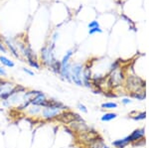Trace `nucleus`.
I'll return each mask as SVG.
<instances>
[{
	"label": "nucleus",
	"mask_w": 149,
	"mask_h": 148,
	"mask_svg": "<svg viewBox=\"0 0 149 148\" xmlns=\"http://www.w3.org/2000/svg\"><path fill=\"white\" fill-rule=\"evenodd\" d=\"M78 108L80 109L81 111H83V113H88V109H86V106H85V104H78Z\"/></svg>",
	"instance_id": "obj_19"
},
{
	"label": "nucleus",
	"mask_w": 149,
	"mask_h": 148,
	"mask_svg": "<svg viewBox=\"0 0 149 148\" xmlns=\"http://www.w3.org/2000/svg\"><path fill=\"white\" fill-rule=\"evenodd\" d=\"M4 42H5L6 47L8 48V50L10 51V53L13 55L15 58L19 59L20 58V54L18 53V47L17 45H15L11 40H9L8 38H4Z\"/></svg>",
	"instance_id": "obj_7"
},
{
	"label": "nucleus",
	"mask_w": 149,
	"mask_h": 148,
	"mask_svg": "<svg viewBox=\"0 0 149 148\" xmlns=\"http://www.w3.org/2000/svg\"><path fill=\"white\" fill-rule=\"evenodd\" d=\"M7 77V72L5 69L3 68L2 66H0V78H5Z\"/></svg>",
	"instance_id": "obj_20"
},
{
	"label": "nucleus",
	"mask_w": 149,
	"mask_h": 148,
	"mask_svg": "<svg viewBox=\"0 0 149 148\" xmlns=\"http://www.w3.org/2000/svg\"><path fill=\"white\" fill-rule=\"evenodd\" d=\"M62 111L63 110L58 108V107H53V106L42 107L40 116H41V118L45 121H53L59 116V114L61 113Z\"/></svg>",
	"instance_id": "obj_3"
},
{
	"label": "nucleus",
	"mask_w": 149,
	"mask_h": 148,
	"mask_svg": "<svg viewBox=\"0 0 149 148\" xmlns=\"http://www.w3.org/2000/svg\"><path fill=\"white\" fill-rule=\"evenodd\" d=\"M145 117H146L145 113H139L135 116H131V118L134 119V120H141V119H145Z\"/></svg>",
	"instance_id": "obj_17"
},
{
	"label": "nucleus",
	"mask_w": 149,
	"mask_h": 148,
	"mask_svg": "<svg viewBox=\"0 0 149 148\" xmlns=\"http://www.w3.org/2000/svg\"><path fill=\"white\" fill-rule=\"evenodd\" d=\"M48 97L47 95L44 94L41 90H37V94H35V97L31 99V104L32 106H38L41 107H44L45 104H46Z\"/></svg>",
	"instance_id": "obj_5"
},
{
	"label": "nucleus",
	"mask_w": 149,
	"mask_h": 148,
	"mask_svg": "<svg viewBox=\"0 0 149 148\" xmlns=\"http://www.w3.org/2000/svg\"><path fill=\"white\" fill-rule=\"evenodd\" d=\"M102 108H107V109L116 108V107H117V104H116V102H111V101L104 102V104H102Z\"/></svg>",
	"instance_id": "obj_15"
},
{
	"label": "nucleus",
	"mask_w": 149,
	"mask_h": 148,
	"mask_svg": "<svg viewBox=\"0 0 149 148\" xmlns=\"http://www.w3.org/2000/svg\"><path fill=\"white\" fill-rule=\"evenodd\" d=\"M144 134H145L144 129L143 128H140V129L134 130L130 135H128V136H129V139H130V142H135V141L140 140L141 138L144 136Z\"/></svg>",
	"instance_id": "obj_10"
},
{
	"label": "nucleus",
	"mask_w": 149,
	"mask_h": 148,
	"mask_svg": "<svg viewBox=\"0 0 149 148\" xmlns=\"http://www.w3.org/2000/svg\"><path fill=\"white\" fill-rule=\"evenodd\" d=\"M117 117V114L114 113H107L105 114H103V115L102 116V121H103V122H107V121H111L113 120V119H115Z\"/></svg>",
	"instance_id": "obj_14"
},
{
	"label": "nucleus",
	"mask_w": 149,
	"mask_h": 148,
	"mask_svg": "<svg viewBox=\"0 0 149 148\" xmlns=\"http://www.w3.org/2000/svg\"><path fill=\"white\" fill-rule=\"evenodd\" d=\"M58 36H59V34H58V32H55V34L53 35V38H52L53 43H55V42H56V40L58 39Z\"/></svg>",
	"instance_id": "obj_26"
},
{
	"label": "nucleus",
	"mask_w": 149,
	"mask_h": 148,
	"mask_svg": "<svg viewBox=\"0 0 149 148\" xmlns=\"http://www.w3.org/2000/svg\"><path fill=\"white\" fill-rule=\"evenodd\" d=\"M122 104H130L131 102V101L129 99H122Z\"/></svg>",
	"instance_id": "obj_25"
},
{
	"label": "nucleus",
	"mask_w": 149,
	"mask_h": 148,
	"mask_svg": "<svg viewBox=\"0 0 149 148\" xmlns=\"http://www.w3.org/2000/svg\"><path fill=\"white\" fill-rule=\"evenodd\" d=\"M54 48H55V43H52L51 45H48V46H45L41 49L40 57H41V61H42L44 66L50 67L57 60L55 58Z\"/></svg>",
	"instance_id": "obj_1"
},
{
	"label": "nucleus",
	"mask_w": 149,
	"mask_h": 148,
	"mask_svg": "<svg viewBox=\"0 0 149 148\" xmlns=\"http://www.w3.org/2000/svg\"><path fill=\"white\" fill-rule=\"evenodd\" d=\"M131 95L133 97H135V99H140V101H142V99H145V94L144 92H132Z\"/></svg>",
	"instance_id": "obj_16"
},
{
	"label": "nucleus",
	"mask_w": 149,
	"mask_h": 148,
	"mask_svg": "<svg viewBox=\"0 0 149 148\" xmlns=\"http://www.w3.org/2000/svg\"><path fill=\"white\" fill-rule=\"evenodd\" d=\"M49 68H50V70L53 72V73L59 75L60 71H61V61H58V60H56V61H55L54 63H53L52 65L49 67Z\"/></svg>",
	"instance_id": "obj_13"
},
{
	"label": "nucleus",
	"mask_w": 149,
	"mask_h": 148,
	"mask_svg": "<svg viewBox=\"0 0 149 148\" xmlns=\"http://www.w3.org/2000/svg\"><path fill=\"white\" fill-rule=\"evenodd\" d=\"M88 148H109L104 143V141H103L102 138V137H98V136L95 137L91 143H88Z\"/></svg>",
	"instance_id": "obj_9"
},
{
	"label": "nucleus",
	"mask_w": 149,
	"mask_h": 148,
	"mask_svg": "<svg viewBox=\"0 0 149 148\" xmlns=\"http://www.w3.org/2000/svg\"><path fill=\"white\" fill-rule=\"evenodd\" d=\"M41 110H42V107L38 106H29L27 108L25 109V114L31 116V117H36V116H40Z\"/></svg>",
	"instance_id": "obj_8"
},
{
	"label": "nucleus",
	"mask_w": 149,
	"mask_h": 148,
	"mask_svg": "<svg viewBox=\"0 0 149 148\" xmlns=\"http://www.w3.org/2000/svg\"><path fill=\"white\" fill-rule=\"evenodd\" d=\"M83 71L84 66L81 63H77L74 65H71V73H70V77H71V82L74 83V85L81 87L84 85L83 83Z\"/></svg>",
	"instance_id": "obj_2"
},
{
	"label": "nucleus",
	"mask_w": 149,
	"mask_h": 148,
	"mask_svg": "<svg viewBox=\"0 0 149 148\" xmlns=\"http://www.w3.org/2000/svg\"><path fill=\"white\" fill-rule=\"evenodd\" d=\"M1 101V106L3 107H5V108H10L12 106V104L9 99H4V101Z\"/></svg>",
	"instance_id": "obj_18"
},
{
	"label": "nucleus",
	"mask_w": 149,
	"mask_h": 148,
	"mask_svg": "<svg viewBox=\"0 0 149 148\" xmlns=\"http://www.w3.org/2000/svg\"><path fill=\"white\" fill-rule=\"evenodd\" d=\"M0 52H2L3 54H6L7 53V49L5 48L3 44H2V42L0 41Z\"/></svg>",
	"instance_id": "obj_24"
},
{
	"label": "nucleus",
	"mask_w": 149,
	"mask_h": 148,
	"mask_svg": "<svg viewBox=\"0 0 149 148\" xmlns=\"http://www.w3.org/2000/svg\"><path fill=\"white\" fill-rule=\"evenodd\" d=\"M22 70H23L24 73H26V74H27V75H29V76H34V75H35V74H34V72H33V71H31V70H29V69L23 68Z\"/></svg>",
	"instance_id": "obj_23"
},
{
	"label": "nucleus",
	"mask_w": 149,
	"mask_h": 148,
	"mask_svg": "<svg viewBox=\"0 0 149 148\" xmlns=\"http://www.w3.org/2000/svg\"><path fill=\"white\" fill-rule=\"evenodd\" d=\"M130 143V139H129V136H126L124 138H122V139H117L113 141L112 143V145L115 147V148H124L125 146Z\"/></svg>",
	"instance_id": "obj_11"
},
{
	"label": "nucleus",
	"mask_w": 149,
	"mask_h": 148,
	"mask_svg": "<svg viewBox=\"0 0 149 148\" xmlns=\"http://www.w3.org/2000/svg\"><path fill=\"white\" fill-rule=\"evenodd\" d=\"M88 33H90L91 35H93V34H95V33H102V30L100 29V27L92 28V29H90V31H88Z\"/></svg>",
	"instance_id": "obj_22"
},
{
	"label": "nucleus",
	"mask_w": 149,
	"mask_h": 148,
	"mask_svg": "<svg viewBox=\"0 0 149 148\" xmlns=\"http://www.w3.org/2000/svg\"><path fill=\"white\" fill-rule=\"evenodd\" d=\"M0 63L2 64V66L7 67V68H14L15 67V64L12 60L8 59L5 56H0Z\"/></svg>",
	"instance_id": "obj_12"
},
{
	"label": "nucleus",
	"mask_w": 149,
	"mask_h": 148,
	"mask_svg": "<svg viewBox=\"0 0 149 148\" xmlns=\"http://www.w3.org/2000/svg\"><path fill=\"white\" fill-rule=\"evenodd\" d=\"M55 120L64 123V124H70V123L73 122V121L83 120V118H81L79 114H77V113H73V111L67 109V110L62 111V113L59 114V116H58Z\"/></svg>",
	"instance_id": "obj_4"
},
{
	"label": "nucleus",
	"mask_w": 149,
	"mask_h": 148,
	"mask_svg": "<svg viewBox=\"0 0 149 148\" xmlns=\"http://www.w3.org/2000/svg\"><path fill=\"white\" fill-rule=\"evenodd\" d=\"M122 74L120 73L119 70H113L109 77V85L111 87H116V85H120V83L122 82Z\"/></svg>",
	"instance_id": "obj_6"
},
{
	"label": "nucleus",
	"mask_w": 149,
	"mask_h": 148,
	"mask_svg": "<svg viewBox=\"0 0 149 148\" xmlns=\"http://www.w3.org/2000/svg\"><path fill=\"white\" fill-rule=\"evenodd\" d=\"M100 27V24H98L97 21H92L90 24H88V28L92 29V28H97Z\"/></svg>",
	"instance_id": "obj_21"
}]
</instances>
